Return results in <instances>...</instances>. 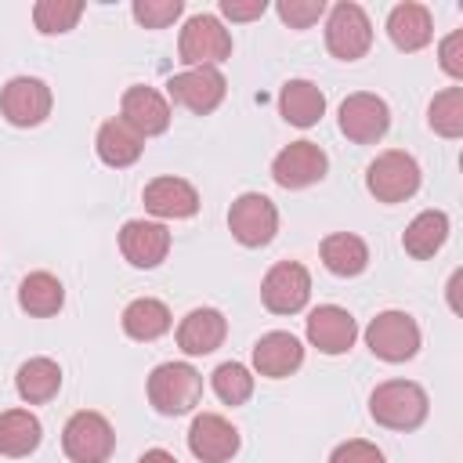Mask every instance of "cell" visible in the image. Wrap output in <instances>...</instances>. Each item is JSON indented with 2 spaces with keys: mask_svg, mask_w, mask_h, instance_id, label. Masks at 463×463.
<instances>
[{
  "mask_svg": "<svg viewBox=\"0 0 463 463\" xmlns=\"http://www.w3.org/2000/svg\"><path fill=\"white\" fill-rule=\"evenodd\" d=\"M166 94L181 109H188L195 116H210L224 101L228 83H224L221 69H184V72H177V76L166 80Z\"/></svg>",
  "mask_w": 463,
  "mask_h": 463,
  "instance_id": "4fadbf2b",
  "label": "cell"
},
{
  "mask_svg": "<svg viewBox=\"0 0 463 463\" xmlns=\"http://www.w3.org/2000/svg\"><path fill=\"white\" fill-rule=\"evenodd\" d=\"M275 11L289 29H311L326 14V0H279Z\"/></svg>",
  "mask_w": 463,
  "mask_h": 463,
  "instance_id": "836d02e7",
  "label": "cell"
},
{
  "mask_svg": "<svg viewBox=\"0 0 463 463\" xmlns=\"http://www.w3.org/2000/svg\"><path fill=\"white\" fill-rule=\"evenodd\" d=\"M391 130V109L380 94L358 90L340 101V134L354 145H376Z\"/></svg>",
  "mask_w": 463,
  "mask_h": 463,
  "instance_id": "8fae6325",
  "label": "cell"
},
{
  "mask_svg": "<svg viewBox=\"0 0 463 463\" xmlns=\"http://www.w3.org/2000/svg\"><path fill=\"white\" fill-rule=\"evenodd\" d=\"M268 11L264 0H221V14L232 18V22H253Z\"/></svg>",
  "mask_w": 463,
  "mask_h": 463,
  "instance_id": "8d00e7d4",
  "label": "cell"
},
{
  "mask_svg": "<svg viewBox=\"0 0 463 463\" xmlns=\"http://www.w3.org/2000/svg\"><path fill=\"white\" fill-rule=\"evenodd\" d=\"M318 253H322V264L333 275H340V279H354V275H362L369 268V246L354 232H333V235H326L322 246H318Z\"/></svg>",
  "mask_w": 463,
  "mask_h": 463,
  "instance_id": "d4e9b609",
  "label": "cell"
},
{
  "mask_svg": "<svg viewBox=\"0 0 463 463\" xmlns=\"http://www.w3.org/2000/svg\"><path fill=\"white\" fill-rule=\"evenodd\" d=\"M445 239H449V213L445 210H423L402 232V250L416 260H427L445 246Z\"/></svg>",
  "mask_w": 463,
  "mask_h": 463,
  "instance_id": "f1b7e54d",
  "label": "cell"
},
{
  "mask_svg": "<svg viewBox=\"0 0 463 463\" xmlns=\"http://www.w3.org/2000/svg\"><path fill=\"white\" fill-rule=\"evenodd\" d=\"M420 181L423 174H420L416 156L402 148H387L365 166V188L376 203H405L420 192Z\"/></svg>",
  "mask_w": 463,
  "mask_h": 463,
  "instance_id": "3957f363",
  "label": "cell"
},
{
  "mask_svg": "<svg viewBox=\"0 0 463 463\" xmlns=\"http://www.w3.org/2000/svg\"><path fill=\"white\" fill-rule=\"evenodd\" d=\"M51 105H54L51 87L36 76H14L0 87V112L11 127H22V130L40 127L51 116Z\"/></svg>",
  "mask_w": 463,
  "mask_h": 463,
  "instance_id": "30bf717a",
  "label": "cell"
},
{
  "mask_svg": "<svg viewBox=\"0 0 463 463\" xmlns=\"http://www.w3.org/2000/svg\"><path fill=\"white\" fill-rule=\"evenodd\" d=\"M427 123L441 137H459L463 134V87H445L441 94H434L427 109Z\"/></svg>",
  "mask_w": 463,
  "mask_h": 463,
  "instance_id": "4dcf8cb0",
  "label": "cell"
},
{
  "mask_svg": "<svg viewBox=\"0 0 463 463\" xmlns=\"http://www.w3.org/2000/svg\"><path fill=\"white\" fill-rule=\"evenodd\" d=\"M224 336H228V318L217 307H192L177 322V347L192 358L217 351L224 344Z\"/></svg>",
  "mask_w": 463,
  "mask_h": 463,
  "instance_id": "ffe728a7",
  "label": "cell"
},
{
  "mask_svg": "<svg viewBox=\"0 0 463 463\" xmlns=\"http://www.w3.org/2000/svg\"><path fill=\"white\" fill-rule=\"evenodd\" d=\"M242 438L221 412H199L188 427V452L199 463H228L239 452Z\"/></svg>",
  "mask_w": 463,
  "mask_h": 463,
  "instance_id": "5bb4252c",
  "label": "cell"
},
{
  "mask_svg": "<svg viewBox=\"0 0 463 463\" xmlns=\"http://www.w3.org/2000/svg\"><path fill=\"white\" fill-rule=\"evenodd\" d=\"M145 391H148V405L159 416H184L203 398V376L188 362H163L148 373Z\"/></svg>",
  "mask_w": 463,
  "mask_h": 463,
  "instance_id": "7a4b0ae2",
  "label": "cell"
},
{
  "mask_svg": "<svg viewBox=\"0 0 463 463\" xmlns=\"http://www.w3.org/2000/svg\"><path fill=\"white\" fill-rule=\"evenodd\" d=\"M300 365H304V344L286 329H271L253 344V369L268 380L293 376Z\"/></svg>",
  "mask_w": 463,
  "mask_h": 463,
  "instance_id": "d6986e66",
  "label": "cell"
},
{
  "mask_svg": "<svg viewBox=\"0 0 463 463\" xmlns=\"http://www.w3.org/2000/svg\"><path fill=\"white\" fill-rule=\"evenodd\" d=\"M119 253L134 268H159L170 253V232L159 221H127L119 228Z\"/></svg>",
  "mask_w": 463,
  "mask_h": 463,
  "instance_id": "ac0fdd59",
  "label": "cell"
},
{
  "mask_svg": "<svg viewBox=\"0 0 463 463\" xmlns=\"http://www.w3.org/2000/svg\"><path fill=\"white\" fill-rule=\"evenodd\" d=\"M358 340V322L340 304H318L307 315V344L322 354H347Z\"/></svg>",
  "mask_w": 463,
  "mask_h": 463,
  "instance_id": "2e32d148",
  "label": "cell"
},
{
  "mask_svg": "<svg viewBox=\"0 0 463 463\" xmlns=\"http://www.w3.org/2000/svg\"><path fill=\"white\" fill-rule=\"evenodd\" d=\"M260 300L271 315H297L311 300V271L300 260H279L260 282Z\"/></svg>",
  "mask_w": 463,
  "mask_h": 463,
  "instance_id": "9c48e42d",
  "label": "cell"
},
{
  "mask_svg": "<svg viewBox=\"0 0 463 463\" xmlns=\"http://www.w3.org/2000/svg\"><path fill=\"white\" fill-rule=\"evenodd\" d=\"M94 148H98V159H101L105 166L123 170V166H134V163L141 159V152H145V137L134 134V130L116 116V119H105V123L98 127Z\"/></svg>",
  "mask_w": 463,
  "mask_h": 463,
  "instance_id": "7402d4cb",
  "label": "cell"
},
{
  "mask_svg": "<svg viewBox=\"0 0 463 463\" xmlns=\"http://www.w3.org/2000/svg\"><path fill=\"white\" fill-rule=\"evenodd\" d=\"M329 170V156L315 145V141H289L275 159H271V177L279 188H311L326 177Z\"/></svg>",
  "mask_w": 463,
  "mask_h": 463,
  "instance_id": "7c38bea8",
  "label": "cell"
},
{
  "mask_svg": "<svg viewBox=\"0 0 463 463\" xmlns=\"http://www.w3.org/2000/svg\"><path fill=\"white\" fill-rule=\"evenodd\" d=\"M228 228H232V235H235L239 246L260 250V246H268V242L275 239V232H279V210H275V203H271L268 195H260V192H242V195L232 203V210H228Z\"/></svg>",
  "mask_w": 463,
  "mask_h": 463,
  "instance_id": "ba28073f",
  "label": "cell"
},
{
  "mask_svg": "<svg viewBox=\"0 0 463 463\" xmlns=\"http://www.w3.org/2000/svg\"><path fill=\"white\" fill-rule=\"evenodd\" d=\"M459 51H463V33L456 29V33H449V36L441 40V51H438V54H441V69H445L452 80L463 76V54H459Z\"/></svg>",
  "mask_w": 463,
  "mask_h": 463,
  "instance_id": "d590c367",
  "label": "cell"
},
{
  "mask_svg": "<svg viewBox=\"0 0 463 463\" xmlns=\"http://www.w3.org/2000/svg\"><path fill=\"white\" fill-rule=\"evenodd\" d=\"M365 344L380 362H409L420 351V326L405 311H380L365 326Z\"/></svg>",
  "mask_w": 463,
  "mask_h": 463,
  "instance_id": "52a82bcc",
  "label": "cell"
},
{
  "mask_svg": "<svg viewBox=\"0 0 463 463\" xmlns=\"http://www.w3.org/2000/svg\"><path fill=\"white\" fill-rule=\"evenodd\" d=\"M119 322H123V333H127L130 340L152 344V340H159L163 333H170L174 315H170V307H166L163 300H156V297H137V300H130V304L123 307Z\"/></svg>",
  "mask_w": 463,
  "mask_h": 463,
  "instance_id": "603a6c76",
  "label": "cell"
},
{
  "mask_svg": "<svg viewBox=\"0 0 463 463\" xmlns=\"http://www.w3.org/2000/svg\"><path fill=\"white\" fill-rule=\"evenodd\" d=\"M329 463H387L383 452L373 445V441H362V438H351V441H340L329 456Z\"/></svg>",
  "mask_w": 463,
  "mask_h": 463,
  "instance_id": "e575fe53",
  "label": "cell"
},
{
  "mask_svg": "<svg viewBox=\"0 0 463 463\" xmlns=\"http://www.w3.org/2000/svg\"><path fill=\"white\" fill-rule=\"evenodd\" d=\"M80 18H83V4L80 0H40L33 7V25L43 36H61V33L76 29Z\"/></svg>",
  "mask_w": 463,
  "mask_h": 463,
  "instance_id": "f546056e",
  "label": "cell"
},
{
  "mask_svg": "<svg viewBox=\"0 0 463 463\" xmlns=\"http://www.w3.org/2000/svg\"><path fill=\"white\" fill-rule=\"evenodd\" d=\"M14 391H18V398L29 402V405L51 402V398L61 391V365H58L54 358H43V354L22 362L18 373H14Z\"/></svg>",
  "mask_w": 463,
  "mask_h": 463,
  "instance_id": "4316f807",
  "label": "cell"
},
{
  "mask_svg": "<svg viewBox=\"0 0 463 463\" xmlns=\"http://www.w3.org/2000/svg\"><path fill=\"white\" fill-rule=\"evenodd\" d=\"M387 36L398 51L412 54V51H423L430 40H434V18L423 4L416 0H405V4H394L391 14H387Z\"/></svg>",
  "mask_w": 463,
  "mask_h": 463,
  "instance_id": "44dd1931",
  "label": "cell"
},
{
  "mask_svg": "<svg viewBox=\"0 0 463 463\" xmlns=\"http://www.w3.org/2000/svg\"><path fill=\"white\" fill-rule=\"evenodd\" d=\"M119 119L141 134V137H156V134H166L170 127V101L156 90V87H145V83H134L123 90L119 98Z\"/></svg>",
  "mask_w": 463,
  "mask_h": 463,
  "instance_id": "9a60e30c",
  "label": "cell"
},
{
  "mask_svg": "<svg viewBox=\"0 0 463 463\" xmlns=\"http://www.w3.org/2000/svg\"><path fill=\"white\" fill-rule=\"evenodd\" d=\"M177 54L188 69H217L232 58V33L221 25L217 14H192L181 29Z\"/></svg>",
  "mask_w": 463,
  "mask_h": 463,
  "instance_id": "5b68a950",
  "label": "cell"
},
{
  "mask_svg": "<svg viewBox=\"0 0 463 463\" xmlns=\"http://www.w3.org/2000/svg\"><path fill=\"white\" fill-rule=\"evenodd\" d=\"M326 47L340 61H358V58L369 54V47H373V22L362 11V4L340 0V4L329 7V18H326Z\"/></svg>",
  "mask_w": 463,
  "mask_h": 463,
  "instance_id": "8992f818",
  "label": "cell"
},
{
  "mask_svg": "<svg viewBox=\"0 0 463 463\" xmlns=\"http://www.w3.org/2000/svg\"><path fill=\"white\" fill-rule=\"evenodd\" d=\"M43 441V423L29 409H7L0 412V456L22 459L36 452Z\"/></svg>",
  "mask_w": 463,
  "mask_h": 463,
  "instance_id": "83f0119b",
  "label": "cell"
},
{
  "mask_svg": "<svg viewBox=\"0 0 463 463\" xmlns=\"http://www.w3.org/2000/svg\"><path fill=\"white\" fill-rule=\"evenodd\" d=\"M65 304V286L58 275L51 271H29L22 282H18V307L33 318H51L58 315Z\"/></svg>",
  "mask_w": 463,
  "mask_h": 463,
  "instance_id": "484cf974",
  "label": "cell"
},
{
  "mask_svg": "<svg viewBox=\"0 0 463 463\" xmlns=\"http://www.w3.org/2000/svg\"><path fill=\"white\" fill-rule=\"evenodd\" d=\"M430 412L427 391L412 380H383L369 394V416L387 430H416Z\"/></svg>",
  "mask_w": 463,
  "mask_h": 463,
  "instance_id": "6da1fadb",
  "label": "cell"
},
{
  "mask_svg": "<svg viewBox=\"0 0 463 463\" xmlns=\"http://www.w3.org/2000/svg\"><path fill=\"white\" fill-rule=\"evenodd\" d=\"M210 387L224 405H246L253 394V373L242 362H221L210 376Z\"/></svg>",
  "mask_w": 463,
  "mask_h": 463,
  "instance_id": "1f68e13d",
  "label": "cell"
},
{
  "mask_svg": "<svg viewBox=\"0 0 463 463\" xmlns=\"http://www.w3.org/2000/svg\"><path fill=\"white\" fill-rule=\"evenodd\" d=\"M137 463H177V459H174V452H166V449H148V452L137 456Z\"/></svg>",
  "mask_w": 463,
  "mask_h": 463,
  "instance_id": "74e56055",
  "label": "cell"
},
{
  "mask_svg": "<svg viewBox=\"0 0 463 463\" xmlns=\"http://www.w3.org/2000/svg\"><path fill=\"white\" fill-rule=\"evenodd\" d=\"M141 203L159 221H184L199 210V192L184 177H152L141 192Z\"/></svg>",
  "mask_w": 463,
  "mask_h": 463,
  "instance_id": "e0dca14e",
  "label": "cell"
},
{
  "mask_svg": "<svg viewBox=\"0 0 463 463\" xmlns=\"http://www.w3.org/2000/svg\"><path fill=\"white\" fill-rule=\"evenodd\" d=\"M279 112L293 127H315L326 116V94L311 80H286L279 90Z\"/></svg>",
  "mask_w": 463,
  "mask_h": 463,
  "instance_id": "cb8c5ba5",
  "label": "cell"
},
{
  "mask_svg": "<svg viewBox=\"0 0 463 463\" xmlns=\"http://www.w3.org/2000/svg\"><path fill=\"white\" fill-rule=\"evenodd\" d=\"M181 11H184L181 0H134V7H130L137 25H145V29H166L181 18Z\"/></svg>",
  "mask_w": 463,
  "mask_h": 463,
  "instance_id": "d6a6232c",
  "label": "cell"
},
{
  "mask_svg": "<svg viewBox=\"0 0 463 463\" xmlns=\"http://www.w3.org/2000/svg\"><path fill=\"white\" fill-rule=\"evenodd\" d=\"M112 449H116V430L101 412L80 409L65 420L61 452L69 456V463H105L112 456Z\"/></svg>",
  "mask_w": 463,
  "mask_h": 463,
  "instance_id": "277c9868",
  "label": "cell"
}]
</instances>
